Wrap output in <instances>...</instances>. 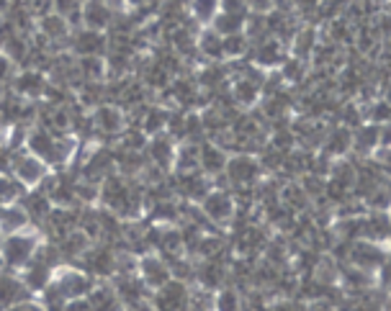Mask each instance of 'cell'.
<instances>
[{
	"mask_svg": "<svg viewBox=\"0 0 391 311\" xmlns=\"http://www.w3.org/2000/svg\"><path fill=\"white\" fill-rule=\"evenodd\" d=\"M29 147L36 152V155L44 157V160H54V162H57V160H62V157H65V152H67V147L59 144L57 139L49 134V131H44V129H39L36 134L31 136Z\"/></svg>",
	"mask_w": 391,
	"mask_h": 311,
	"instance_id": "6da1fadb",
	"label": "cell"
},
{
	"mask_svg": "<svg viewBox=\"0 0 391 311\" xmlns=\"http://www.w3.org/2000/svg\"><path fill=\"white\" fill-rule=\"evenodd\" d=\"M3 253L8 265H26L34 257V239L29 237H10L8 242L3 244Z\"/></svg>",
	"mask_w": 391,
	"mask_h": 311,
	"instance_id": "7a4b0ae2",
	"label": "cell"
},
{
	"mask_svg": "<svg viewBox=\"0 0 391 311\" xmlns=\"http://www.w3.org/2000/svg\"><path fill=\"white\" fill-rule=\"evenodd\" d=\"M26 286H21L19 281H13L8 275H0V309H8V306H16L26 299Z\"/></svg>",
	"mask_w": 391,
	"mask_h": 311,
	"instance_id": "3957f363",
	"label": "cell"
},
{
	"mask_svg": "<svg viewBox=\"0 0 391 311\" xmlns=\"http://www.w3.org/2000/svg\"><path fill=\"white\" fill-rule=\"evenodd\" d=\"M157 309L160 311H183L186 309V291L183 286H167L157 293Z\"/></svg>",
	"mask_w": 391,
	"mask_h": 311,
	"instance_id": "277c9868",
	"label": "cell"
},
{
	"mask_svg": "<svg viewBox=\"0 0 391 311\" xmlns=\"http://www.w3.org/2000/svg\"><path fill=\"white\" fill-rule=\"evenodd\" d=\"M90 288V281L85 278V275H80V272H70V275H65L62 281H59L57 291L62 293V299H75V296H83V293Z\"/></svg>",
	"mask_w": 391,
	"mask_h": 311,
	"instance_id": "5b68a950",
	"label": "cell"
},
{
	"mask_svg": "<svg viewBox=\"0 0 391 311\" xmlns=\"http://www.w3.org/2000/svg\"><path fill=\"white\" fill-rule=\"evenodd\" d=\"M16 173H19V178L23 180V183H36V180L44 175V167H41L39 160H31V157H26V160H19Z\"/></svg>",
	"mask_w": 391,
	"mask_h": 311,
	"instance_id": "8992f818",
	"label": "cell"
},
{
	"mask_svg": "<svg viewBox=\"0 0 391 311\" xmlns=\"http://www.w3.org/2000/svg\"><path fill=\"white\" fill-rule=\"evenodd\" d=\"M206 214L214 216V219H224V216L232 214V204L224 193H211L209 201H206Z\"/></svg>",
	"mask_w": 391,
	"mask_h": 311,
	"instance_id": "52a82bcc",
	"label": "cell"
},
{
	"mask_svg": "<svg viewBox=\"0 0 391 311\" xmlns=\"http://www.w3.org/2000/svg\"><path fill=\"white\" fill-rule=\"evenodd\" d=\"M85 23H88L90 29H101V26H106L108 23V8L103 3H88V8H85Z\"/></svg>",
	"mask_w": 391,
	"mask_h": 311,
	"instance_id": "ba28073f",
	"label": "cell"
},
{
	"mask_svg": "<svg viewBox=\"0 0 391 311\" xmlns=\"http://www.w3.org/2000/svg\"><path fill=\"white\" fill-rule=\"evenodd\" d=\"M96 121H98V127L101 129H106V131H116V129L121 127V114H118L116 108L103 106V108H98Z\"/></svg>",
	"mask_w": 391,
	"mask_h": 311,
	"instance_id": "9c48e42d",
	"label": "cell"
},
{
	"mask_svg": "<svg viewBox=\"0 0 391 311\" xmlns=\"http://www.w3.org/2000/svg\"><path fill=\"white\" fill-rule=\"evenodd\" d=\"M78 52H83V54H88V57H93L96 52H101V47H103V39L98 36V34H93V29L90 31H83V34H78Z\"/></svg>",
	"mask_w": 391,
	"mask_h": 311,
	"instance_id": "30bf717a",
	"label": "cell"
},
{
	"mask_svg": "<svg viewBox=\"0 0 391 311\" xmlns=\"http://www.w3.org/2000/svg\"><path fill=\"white\" fill-rule=\"evenodd\" d=\"M90 309L93 311H118V301L111 291H96L90 296Z\"/></svg>",
	"mask_w": 391,
	"mask_h": 311,
	"instance_id": "8fae6325",
	"label": "cell"
},
{
	"mask_svg": "<svg viewBox=\"0 0 391 311\" xmlns=\"http://www.w3.org/2000/svg\"><path fill=\"white\" fill-rule=\"evenodd\" d=\"M88 263L96 272H111L114 270V255L108 250H96V253L88 255Z\"/></svg>",
	"mask_w": 391,
	"mask_h": 311,
	"instance_id": "7c38bea8",
	"label": "cell"
},
{
	"mask_svg": "<svg viewBox=\"0 0 391 311\" xmlns=\"http://www.w3.org/2000/svg\"><path fill=\"white\" fill-rule=\"evenodd\" d=\"M145 275H147V281L157 283V286H160V283L167 278V272H165V268H162V263H157V260H145Z\"/></svg>",
	"mask_w": 391,
	"mask_h": 311,
	"instance_id": "4fadbf2b",
	"label": "cell"
},
{
	"mask_svg": "<svg viewBox=\"0 0 391 311\" xmlns=\"http://www.w3.org/2000/svg\"><path fill=\"white\" fill-rule=\"evenodd\" d=\"M229 173L235 180H244V178H253L255 175V165L250 160H235L232 167H229Z\"/></svg>",
	"mask_w": 391,
	"mask_h": 311,
	"instance_id": "5bb4252c",
	"label": "cell"
},
{
	"mask_svg": "<svg viewBox=\"0 0 391 311\" xmlns=\"http://www.w3.org/2000/svg\"><path fill=\"white\" fill-rule=\"evenodd\" d=\"M219 0H193V13L198 19H214Z\"/></svg>",
	"mask_w": 391,
	"mask_h": 311,
	"instance_id": "9a60e30c",
	"label": "cell"
},
{
	"mask_svg": "<svg viewBox=\"0 0 391 311\" xmlns=\"http://www.w3.org/2000/svg\"><path fill=\"white\" fill-rule=\"evenodd\" d=\"M19 85L23 93H39L41 90V78L36 75V72H26L23 78L19 80Z\"/></svg>",
	"mask_w": 391,
	"mask_h": 311,
	"instance_id": "2e32d148",
	"label": "cell"
},
{
	"mask_svg": "<svg viewBox=\"0 0 391 311\" xmlns=\"http://www.w3.org/2000/svg\"><path fill=\"white\" fill-rule=\"evenodd\" d=\"M3 222H6V226L16 229V226H21V224L26 222V214L19 211V208H6V211H3Z\"/></svg>",
	"mask_w": 391,
	"mask_h": 311,
	"instance_id": "e0dca14e",
	"label": "cell"
},
{
	"mask_svg": "<svg viewBox=\"0 0 391 311\" xmlns=\"http://www.w3.org/2000/svg\"><path fill=\"white\" fill-rule=\"evenodd\" d=\"M44 31L47 36H62L67 31V23L62 19H44Z\"/></svg>",
	"mask_w": 391,
	"mask_h": 311,
	"instance_id": "ac0fdd59",
	"label": "cell"
},
{
	"mask_svg": "<svg viewBox=\"0 0 391 311\" xmlns=\"http://www.w3.org/2000/svg\"><path fill=\"white\" fill-rule=\"evenodd\" d=\"M204 165L209 167V170H219V167H222V155H219V152L214 155V149H211V147H206L204 149Z\"/></svg>",
	"mask_w": 391,
	"mask_h": 311,
	"instance_id": "d6986e66",
	"label": "cell"
},
{
	"mask_svg": "<svg viewBox=\"0 0 391 311\" xmlns=\"http://www.w3.org/2000/svg\"><path fill=\"white\" fill-rule=\"evenodd\" d=\"M16 193H19L16 183H10L8 178H0V198H13Z\"/></svg>",
	"mask_w": 391,
	"mask_h": 311,
	"instance_id": "ffe728a7",
	"label": "cell"
},
{
	"mask_svg": "<svg viewBox=\"0 0 391 311\" xmlns=\"http://www.w3.org/2000/svg\"><path fill=\"white\" fill-rule=\"evenodd\" d=\"M75 6H78L75 0H57V8H59V10H65V13H67V10H72Z\"/></svg>",
	"mask_w": 391,
	"mask_h": 311,
	"instance_id": "44dd1931",
	"label": "cell"
},
{
	"mask_svg": "<svg viewBox=\"0 0 391 311\" xmlns=\"http://www.w3.org/2000/svg\"><path fill=\"white\" fill-rule=\"evenodd\" d=\"M8 72H10V62H8V59L0 57V78H6Z\"/></svg>",
	"mask_w": 391,
	"mask_h": 311,
	"instance_id": "7402d4cb",
	"label": "cell"
},
{
	"mask_svg": "<svg viewBox=\"0 0 391 311\" xmlns=\"http://www.w3.org/2000/svg\"><path fill=\"white\" fill-rule=\"evenodd\" d=\"M6 3H8V0H0V10L6 8Z\"/></svg>",
	"mask_w": 391,
	"mask_h": 311,
	"instance_id": "603a6c76",
	"label": "cell"
}]
</instances>
